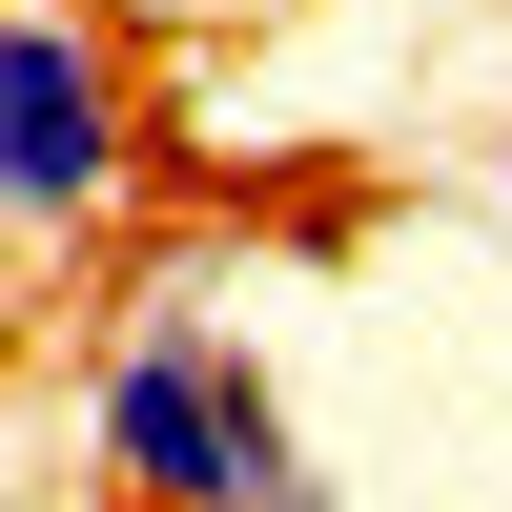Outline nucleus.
<instances>
[{
    "instance_id": "1",
    "label": "nucleus",
    "mask_w": 512,
    "mask_h": 512,
    "mask_svg": "<svg viewBox=\"0 0 512 512\" xmlns=\"http://www.w3.org/2000/svg\"><path fill=\"white\" fill-rule=\"evenodd\" d=\"M82 472L123 512H328L308 410H287V369L226 328V287H144V308L103 328V369H82Z\"/></svg>"
},
{
    "instance_id": "2",
    "label": "nucleus",
    "mask_w": 512,
    "mask_h": 512,
    "mask_svg": "<svg viewBox=\"0 0 512 512\" xmlns=\"http://www.w3.org/2000/svg\"><path fill=\"white\" fill-rule=\"evenodd\" d=\"M144 62L82 0H0V267H82L144 205Z\"/></svg>"
},
{
    "instance_id": "3",
    "label": "nucleus",
    "mask_w": 512,
    "mask_h": 512,
    "mask_svg": "<svg viewBox=\"0 0 512 512\" xmlns=\"http://www.w3.org/2000/svg\"><path fill=\"white\" fill-rule=\"evenodd\" d=\"M492 226H512V144H492Z\"/></svg>"
}]
</instances>
